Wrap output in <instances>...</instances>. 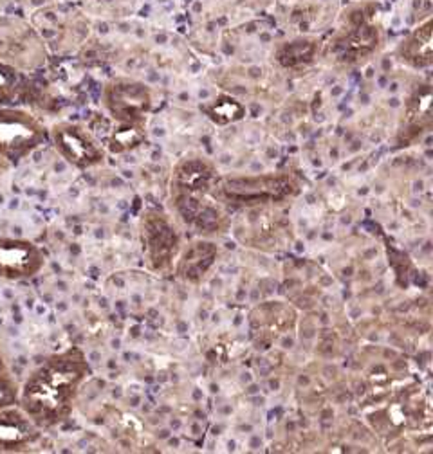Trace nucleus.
Returning a JSON list of instances; mask_svg holds the SVG:
<instances>
[{"instance_id":"f257e3e1","label":"nucleus","mask_w":433,"mask_h":454,"mask_svg":"<svg viewBox=\"0 0 433 454\" xmlns=\"http://www.w3.org/2000/svg\"><path fill=\"white\" fill-rule=\"evenodd\" d=\"M85 373L83 354L76 348L52 356L35 370L20 389V406L31 424L54 426L62 422L71 411Z\"/></svg>"},{"instance_id":"f03ea898","label":"nucleus","mask_w":433,"mask_h":454,"mask_svg":"<svg viewBox=\"0 0 433 454\" xmlns=\"http://www.w3.org/2000/svg\"><path fill=\"white\" fill-rule=\"evenodd\" d=\"M33 424L20 406V387L0 347V447H17L31 436Z\"/></svg>"},{"instance_id":"7ed1b4c3","label":"nucleus","mask_w":433,"mask_h":454,"mask_svg":"<svg viewBox=\"0 0 433 454\" xmlns=\"http://www.w3.org/2000/svg\"><path fill=\"white\" fill-rule=\"evenodd\" d=\"M43 267L42 251L29 240L0 237V278L20 281L33 278Z\"/></svg>"},{"instance_id":"20e7f679","label":"nucleus","mask_w":433,"mask_h":454,"mask_svg":"<svg viewBox=\"0 0 433 454\" xmlns=\"http://www.w3.org/2000/svg\"><path fill=\"white\" fill-rule=\"evenodd\" d=\"M57 143L60 150L78 164L89 162L94 153L91 143L85 141V137L78 132V129H71V127L62 129L60 132H57Z\"/></svg>"},{"instance_id":"39448f33","label":"nucleus","mask_w":433,"mask_h":454,"mask_svg":"<svg viewBox=\"0 0 433 454\" xmlns=\"http://www.w3.org/2000/svg\"><path fill=\"white\" fill-rule=\"evenodd\" d=\"M15 74L13 69L6 64L0 62V103H4L6 98H10V90L13 89Z\"/></svg>"}]
</instances>
